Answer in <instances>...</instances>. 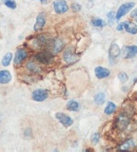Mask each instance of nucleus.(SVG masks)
Here are the masks:
<instances>
[{
	"label": "nucleus",
	"instance_id": "39448f33",
	"mask_svg": "<svg viewBox=\"0 0 137 152\" xmlns=\"http://www.w3.org/2000/svg\"><path fill=\"white\" fill-rule=\"evenodd\" d=\"M134 7H135L134 1L125 2V3H123V4H121L120 7H118V10H117V12H116V20L119 21L122 17H125L128 13H130Z\"/></svg>",
	"mask_w": 137,
	"mask_h": 152
},
{
	"label": "nucleus",
	"instance_id": "9d476101",
	"mask_svg": "<svg viewBox=\"0 0 137 152\" xmlns=\"http://www.w3.org/2000/svg\"><path fill=\"white\" fill-rule=\"evenodd\" d=\"M55 117H56V118L58 119V121H59L63 127H66V128L71 127L74 123V121H73L72 117H70L68 115H66V114L62 113V112H58V113H56Z\"/></svg>",
	"mask_w": 137,
	"mask_h": 152
},
{
	"label": "nucleus",
	"instance_id": "c85d7f7f",
	"mask_svg": "<svg viewBox=\"0 0 137 152\" xmlns=\"http://www.w3.org/2000/svg\"><path fill=\"white\" fill-rule=\"evenodd\" d=\"M24 137L26 138H31L32 137V129L31 128H26L24 129Z\"/></svg>",
	"mask_w": 137,
	"mask_h": 152
},
{
	"label": "nucleus",
	"instance_id": "f8f14e48",
	"mask_svg": "<svg viewBox=\"0 0 137 152\" xmlns=\"http://www.w3.org/2000/svg\"><path fill=\"white\" fill-rule=\"evenodd\" d=\"M28 52L26 49H18L16 51V54H15L14 64L15 66H20L28 58Z\"/></svg>",
	"mask_w": 137,
	"mask_h": 152
},
{
	"label": "nucleus",
	"instance_id": "473e14b6",
	"mask_svg": "<svg viewBox=\"0 0 137 152\" xmlns=\"http://www.w3.org/2000/svg\"><path fill=\"white\" fill-rule=\"evenodd\" d=\"M0 121H1V114H0Z\"/></svg>",
	"mask_w": 137,
	"mask_h": 152
},
{
	"label": "nucleus",
	"instance_id": "423d86ee",
	"mask_svg": "<svg viewBox=\"0 0 137 152\" xmlns=\"http://www.w3.org/2000/svg\"><path fill=\"white\" fill-rule=\"evenodd\" d=\"M64 47H66V42H64V40L62 39V38L58 37V38H54V39L51 40L49 49H50V50L52 51L55 55H56V54H58V53L62 52L63 49H64Z\"/></svg>",
	"mask_w": 137,
	"mask_h": 152
},
{
	"label": "nucleus",
	"instance_id": "a878e982",
	"mask_svg": "<svg viewBox=\"0 0 137 152\" xmlns=\"http://www.w3.org/2000/svg\"><path fill=\"white\" fill-rule=\"evenodd\" d=\"M118 79H119V80H120L122 83H127V81H128V79H129L128 74L125 73V72H120V73L118 74Z\"/></svg>",
	"mask_w": 137,
	"mask_h": 152
},
{
	"label": "nucleus",
	"instance_id": "7ed1b4c3",
	"mask_svg": "<svg viewBox=\"0 0 137 152\" xmlns=\"http://www.w3.org/2000/svg\"><path fill=\"white\" fill-rule=\"evenodd\" d=\"M120 55H121L120 48L118 47V45H117L115 41H113V42L111 43V45H110V49H109V61H110V64H111L112 66H114V64H117Z\"/></svg>",
	"mask_w": 137,
	"mask_h": 152
},
{
	"label": "nucleus",
	"instance_id": "0eeeda50",
	"mask_svg": "<svg viewBox=\"0 0 137 152\" xmlns=\"http://www.w3.org/2000/svg\"><path fill=\"white\" fill-rule=\"evenodd\" d=\"M53 7H54L55 13L58 15L66 14L68 11V9H70L66 0H56V1H54L53 2Z\"/></svg>",
	"mask_w": 137,
	"mask_h": 152
},
{
	"label": "nucleus",
	"instance_id": "bb28decb",
	"mask_svg": "<svg viewBox=\"0 0 137 152\" xmlns=\"http://www.w3.org/2000/svg\"><path fill=\"white\" fill-rule=\"evenodd\" d=\"M100 140V134L99 133H94L92 136H91V142H92V144H94V145H97L98 142H99Z\"/></svg>",
	"mask_w": 137,
	"mask_h": 152
},
{
	"label": "nucleus",
	"instance_id": "cd10ccee",
	"mask_svg": "<svg viewBox=\"0 0 137 152\" xmlns=\"http://www.w3.org/2000/svg\"><path fill=\"white\" fill-rule=\"evenodd\" d=\"M71 9L73 12H80L82 7H81V4H79L78 2H73L71 4Z\"/></svg>",
	"mask_w": 137,
	"mask_h": 152
},
{
	"label": "nucleus",
	"instance_id": "5701e85b",
	"mask_svg": "<svg viewBox=\"0 0 137 152\" xmlns=\"http://www.w3.org/2000/svg\"><path fill=\"white\" fill-rule=\"evenodd\" d=\"M115 20H116V15L113 11H111V12H109L106 14V23L109 24L110 26H112L115 23Z\"/></svg>",
	"mask_w": 137,
	"mask_h": 152
},
{
	"label": "nucleus",
	"instance_id": "c756f323",
	"mask_svg": "<svg viewBox=\"0 0 137 152\" xmlns=\"http://www.w3.org/2000/svg\"><path fill=\"white\" fill-rule=\"evenodd\" d=\"M131 18H132V20H134L135 22L137 23V7L136 9H133L132 11H131Z\"/></svg>",
	"mask_w": 137,
	"mask_h": 152
},
{
	"label": "nucleus",
	"instance_id": "4468645a",
	"mask_svg": "<svg viewBox=\"0 0 137 152\" xmlns=\"http://www.w3.org/2000/svg\"><path fill=\"white\" fill-rule=\"evenodd\" d=\"M26 70L28 72H31L33 74H40L41 73V68L37 64V61L35 59H31L26 62Z\"/></svg>",
	"mask_w": 137,
	"mask_h": 152
},
{
	"label": "nucleus",
	"instance_id": "7c9ffc66",
	"mask_svg": "<svg viewBox=\"0 0 137 152\" xmlns=\"http://www.w3.org/2000/svg\"><path fill=\"white\" fill-rule=\"evenodd\" d=\"M116 30H117L118 32L123 31V30H125V22H119L118 26H116Z\"/></svg>",
	"mask_w": 137,
	"mask_h": 152
},
{
	"label": "nucleus",
	"instance_id": "b1692460",
	"mask_svg": "<svg viewBox=\"0 0 137 152\" xmlns=\"http://www.w3.org/2000/svg\"><path fill=\"white\" fill-rule=\"evenodd\" d=\"M12 59H13V54H12V53H7V54L3 56L2 61H1V64H2L3 66H9V64H11Z\"/></svg>",
	"mask_w": 137,
	"mask_h": 152
},
{
	"label": "nucleus",
	"instance_id": "393cba45",
	"mask_svg": "<svg viewBox=\"0 0 137 152\" xmlns=\"http://www.w3.org/2000/svg\"><path fill=\"white\" fill-rule=\"evenodd\" d=\"M2 2L4 3L5 7H7L11 10H15L17 7V4L14 0H2Z\"/></svg>",
	"mask_w": 137,
	"mask_h": 152
},
{
	"label": "nucleus",
	"instance_id": "aec40b11",
	"mask_svg": "<svg viewBox=\"0 0 137 152\" xmlns=\"http://www.w3.org/2000/svg\"><path fill=\"white\" fill-rule=\"evenodd\" d=\"M116 109H117V107H116V104H114L113 102H108L106 108H104V114H106V115H112L113 113H115Z\"/></svg>",
	"mask_w": 137,
	"mask_h": 152
},
{
	"label": "nucleus",
	"instance_id": "ddd939ff",
	"mask_svg": "<svg viewBox=\"0 0 137 152\" xmlns=\"http://www.w3.org/2000/svg\"><path fill=\"white\" fill-rule=\"evenodd\" d=\"M62 58H63V60L66 64H74V62H76L78 60V55L72 49H66L63 52Z\"/></svg>",
	"mask_w": 137,
	"mask_h": 152
},
{
	"label": "nucleus",
	"instance_id": "f3484780",
	"mask_svg": "<svg viewBox=\"0 0 137 152\" xmlns=\"http://www.w3.org/2000/svg\"><path fill=\"white\" fill-rule=\"evenodd\" d=\"M12 80V75L7 70H2L0 71V83L1 85H7Z\"/></svg>",
	"mask_w": 137,
	"mask_h": 152
},
{
	"label": "nucleus",
	"instance_id": "f257e3e1",
	"mask_svg": "<svg viewBox=\"0 0 137 152\" xmlns=\"http://www.w3.org/2000/svg\"><path fill=\"white\" fill-rule=\"evenodd\" d=\"M51 38H49L47 35H44V34H41V35L36 36L35 38H33L31 41H30V45H31L32 49L34 50H44V49H49L51 43Z\"/></svg>",
	"mask_w": 137,
	"mask_h": 152
},
{
	"label": "nucleus",
	"instance_id": "6e6552de",
	"mask_svg": "<svg viewBox=\"0 0 137 152\" xmlns=\"http://www.w3.org/2000/svg\"><path fill=\"white\" fill-rule=\"evenodd\" d=\"M123 59H131L137 55V45H125L121 50Z\"/></svg>",
	"mask_w": 137,
	"mask_h": 152
},
{
	"label": "nucleus",
	"instance_id": "2f4dec72",
	"mask_svg": "<svg viewBox=\"0 0 137 152\" xmlns=\"http://www.w3.org/2000/svg\"><path fill=\"white\" fill-rule=\"evenodd\" d=\"M39 1H40L41 3H43V4H44V3H47V0H39Z\"/></svg>",
	"mask_w": 137,
	"mask_h": 152
},
{
	"label": "nucleus",
	"instance_id": "412c9836",
	"mask_svg": "<svg viewBox=\"0 0 137 152\" xmlns=\"http://www.w3.org/2000/svg\"><path fill=\"white\" fill-rule=\"evenodd\" d=\"M104 102H106V94H104L103 92L97 93V94L94 96V102L96 104H98V106L103 104Z\"/></svg>",
	"mask_w": 137,
	"mask_h": 152
},
{
	"label": "nucleus",
	"instance_id": "4be33fe9",
	"mask_svg": "<svg viewBox=\"0 0 137 152\" xmlns=\"http://www.w3.org/2000/svg\"><path fill=\"white\" fill-rule=\"evenodd\" d=\"M79 104H78L76 100H70V102H68V104H66V109L68 110V111H78L79 110Z\"/></svg>",
	"mask_w": 137,
	"mask_h": 152
},
{
	"label": "nucleus",
	"instance_id": "6ab92c4d",
	"mask_svg": "<svg viewBox=\"0 0 137 152\" xmlns=\"http://www.w3.org/2000/svg\"><path fill=\"white\" fill-rule=\"evenodd\" d=\"M135 147V142L133 140H127L118 147V150H132Z\"/></svg>",
	"mask_w": 137,
	"mask_h": 152
},
{
	"label": "nucleus",
	"instance_id": "9b49d317",
	"mask_svg": "<svg viewBox=\"0 0 137 152\" xmlns=\"http://www.w3.org/2000/svg\"><path fill=\"white\" fill-rule=\"evenodd\" d=\"M45 23H47V15H45V13H39V14L37 15V17H36L34 31L35 32L41 31L45 26Z\"/></svg>",
	"mask_w": 137,
	"mask_h": 152
},
{
	"label": "nucleus",
	"instance_id": "f03ea898",
	"mask_svg": "<svg viewBox=\"0 0 137 152\" xmlns=\"http://www.w3.org/2000/svg\"><path fill=\"white\" fill-rule=\"evenodd\" d=\"M34 59L39 64H50L54 61L55 54L50 50V49H44L39 52H37L34 56Z\"/></svg>",
	"mask_w": 137,
	"mask_h": 152
},
{
	"label": "nucleus",
	"instance_id": "1a4fd4ad",
	"mask_svg": "<svg viewBox=\"0 0 137 152\" xmlns=\"http://www.w3.org/2000/svg\"><path fill=\"white\" fill-rule=\"evenodd\" d=\"M47 97H49V91L45 90V89H37V90L33 91V93H32V99L34 102H44Z\"/></svg>",
	"mask_w": 137,
	"mask_h": 152
},
{
	"label": "nucleus",
	"instance_id": "20e7f679",
	"mask_svg": "<svg viewBox=\"0 0 137 152\" xmlns=\"http://www.w3.org/2000/svg\"><path fill=\"white\" fill-rule=\"evenodd\" d=\"M130 123H131L130 116H129L125 112H122V113H120L118 116H117L115 123H114V126L118 129V130L123 131L128 128V126L130 125Z\"/></svg>",
	"mask_w": 137,
	"mask_h": 152
},
{
	"label": "nucleus",
	"instance_id": "dca6fc26",
	"mask_svg": "<svg viewBox=\"0 0 137 152\" xmlns=\"http://www.w3.org/2000/svg\"><path fill=\"white\" fill-rule=\"evenodd\" d=\"M125 31L130 35H137V23L134 21H125Z\"/></svg>",
	"mask_w": 137,
	"mask_h": 152
},
{
	"label": "nucleus",
	"instance_id": "a211bd4d",
	"mask_svg": "<svg viewBox=\"0 0 137 152\" xmlns=\"http://www.w3.org/2000/svg\"><path fill=\"white\" fill-rule=\"evenodd\" d=\"M91 24H92L94 28H102L106 26V22L104 21L103 19L101 18H98V17H93L91 19Z\"/></svg>",
	"mask_w": 137,
	"mask_h": 152
},
{
	"label": "nucleus",
	"instance_id": "2eb2a0df",
	"mask_svg": "<svg viewBox=\"0 0 137 152\" xmlns=\"http://www.w3.org/2000/svg\"><path fill=\"white\" fill-rule=\"evenodd\" d=\"M111 74L109 69H106V68H103V66H96L95 68V75L98 79H104V78H108Z\"/></svg>",
	"mask_w": 137,
	"mask_h": 152
}]
</instances>
